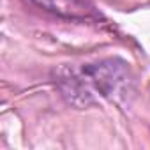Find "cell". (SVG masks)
<instances>
[{
	"instance_id": "obj_1",
	"label": "cell",
	"mask_w": 150,
	"mask_h": 150,
	"mask_svg": "<svg viewBox=\"0 0 150 150\" xmlns=\"http://www.w3.org/2000/svg\"><path fill=\"white\" fill-rule=\"evenodd\" d=\"M62 96L74 106H90L101 101L124 99L132 90V74L117 58L62 69L57 76Z\"/></svg>"
},
{
	"instance_id": "obj_2",
	"label": "cell",
	"mask_w": 150,
	"mask_h": 150,
	"mask_svg": "<svg viewBox=\"0 0 150 150\" xmlns=\"http://www.w3.org/2000/svg\"><path fill=\"white\" fill-rule=\"evenodd\" d=\"M32 2L48 13L69 20H88L97 16L88 0H32Z\"/></svg>"
}]
</instances>
